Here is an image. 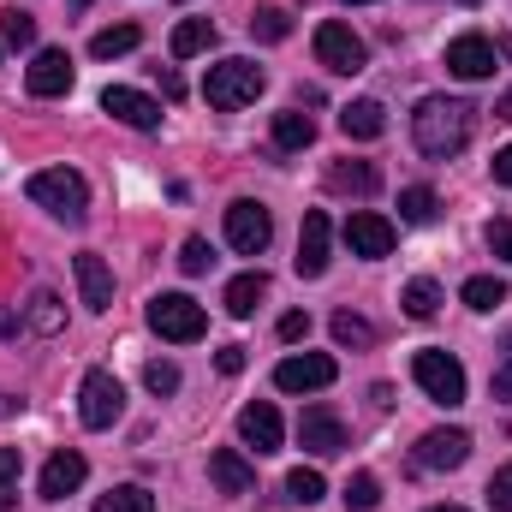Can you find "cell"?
<instances>
[{
  "instance_id": "1",
  "label": "cell",
  "mask_w": 512,
  "mask_h": 512,
  "mask_svg": "<svg viewBox=\"0 0 512 512\" xmlns=\"http://www.w3.org/2000/svg\"><path fill=\"white\" fill-rule=\"evenodd\" d=\"M471 102H459V96H423L417 102V114H411V137H417V149L429 155V161H447V155H459L465 143H471Z\"/></svg>"
},
{
  "instance_id": "2",
  "label": "cell",
  "mask_w": 512,
  "mask_h": 512,
  "mask_svg": "<svg viewBox=\"0 0 512 512\" xmlns=\"http://www.w3.org/2000/svg\"><path fill=\"white\" fill-rule=\"evenodd\" d=\"M30 203H42L54 221H66V227H84L90 221V185H84V173H72V167H42V173H30Z\"/></svg>"
},
{
  "instance_id": "3",
  "label": "cell",
  "mask_w": 512,
  "mask_h": 512,
  "mask_svg": "<svg viewBox=\"0 0 512 512\" xmlns=\"http://www.w3.org/2000/svg\"><path fill=\"white\" fill-rule=\"evenodd\" d=\"M149 328H155L161 340H173V346H191V340L209 334V316H203V304L185 298V292H155V298H149Z\"/></svg>"
},
{
  "instance_id": "4",
  "label": "cell",
  "mask_w": 512,
  "mask_h": 512,
  "mask_svg": "<svg viewBox=\"0 0 512 512\" xmlns=\"http://www.w3.org/2000/svg\"><path fill=\"white\" fill-rule=\"evenodd\" d=\"M262 66L256 60H221V66H209V78H203V96H209V108H221V114H233V108H245L262 96Z\"/></svg>"
},
{
  "instance_id": "5",
  "label": "cell",
  "mask_w": 512,
  "mask_h": 512,
  "mask_svg": "<svg viewBox=\"0 0 512 512\" xmlns=\"http://www.w3.org/2000/svg\"><path fill=\"white\" fill-rule=\"evenodd\" d=\"M411 376H417V387L435 399V405H465V364L453 358V352H417L411 358Z\"/></svg>"
},
{
  "instance_id": "6",
  "label": "cell",
  "mask_w": 512,
  "mask_h": 512,
  "mask_svg": "<svg viewBox=\"0 0 512 512\" xmlns=\"http://www.w3.org/2000/svg\"><path fill=\"white\" fill-rule=\"evenodd\" d=\"M316 60H322L328 72H340V78H352V72H364V60H370V48H364V36H358L352 24H340V18H328V24H316Z\"/></svg>"
},
{
  "instance_id": "7",
  "label": "cell",
  "mask_w": 512,
  "mask_h": 512,
  "mask_svg": "<svg viewBox=\"0 0 512 512\" xmlns=\"http://www.w3.org/2000/svg\"><path fill=\"white\" fill-rule=\"evenodd\" d=\"M120 411H126V387L114 382L108 370H90L84 387H78V417H84V429H108V423H120Z\"/></svg>"
},
{
  "instance_id": "8",
  "label": "cell",
  "mask_w": 512,
  "mask_h": 512,
  "mask_svg": "<svg viewBox=\"0 0 512 512\" xmlns=\"http://www.w3.org/2000/svg\"><path fill=\"white\" fill-rule=\"evenodd\" d=\"M334 376H340V364L328 352H298V358H280L274 387L280 393H322V387H334Z\"/></svg>"
},
{
  "instance_id": "9",
  "label": "cell",
  "mask_w": 512,
  "mask_h": 512,
  "mask_svg": "<svg viewBox=\"0 0 512 512\" xmlns=\"http://www.w3.org/2000/svg\"><path fill=\"white\" fill-rule=\"evenodd\" d=\"M268 239H274L268 209L251 203V197H239V203L227 209V245H233L239 256H262V251H268Z\"/></svg>"
},
{
  "instance_id": "10",
  "label": "cell",
  "mask_w": 512,
  "mask_h": 512,
  "mask_svg": "<svg viewBox=\"0 0 512 512\" xmlns=\"http://www.w3.org/2000/svg\"><path fill=\"white\" fill-rule=\"evenodd\" d=\"M447 72L465 78V84H483V78L495 72V42L477 36V30H471V36H453V42H447Z\"/></svg>"
},
{
  "instance_id": "11",
  "label": "cell",
  "mask_w": 512,
  "mask_h": 512,
  "mask_svg": "<svg viewBox=\"0 0 512 512\" xmlns=\"http://www.w3.org/2000/svg\"><path fill=\"white\" fill-rule=\"evenodd\" d=\"M298 441H304V453L334 459V453H346V423H340L328 405H310V411L298 417Z\"/></svg>"
},
{
  "instance_id": "12",
  "label": "cell",
  "mask_w": 512,
  "mask_h": 512,
  "mask_svg": "<svg viewBox=\"0 0 512 512\" xmlns=\"http://www.w3.org/2000/svg\"><path fill=\"white\" fill-rule=\"evenodd\" d=\"M393 221L387 215H376V209H358L352 221H346V245H352V256H364V262H382L387 251H393Z\"/></svg>"
},
{
  "instance_id": "13",
  "label": "cell",
  "mask_w": 512,
  "mask_h": 512,
  "mask_svg": "<svg viewBox=\"0 0 512 512\" xmlns=\"http://www.w3.org/2000/svg\"><path fill=\"white\" fill-rule=\"evenodd\" d=\"M24 90L42 96V102H48V96H66V90H72V54H66V48H42V54L30 60V72H24Z\"/></svg>"
},
{
  "instance_id": "14",
  "label": "cell",
  "mask_w": 512,
  "mask_h": 512,
  "mask_svg": "<svg viewBox=\"0 0 512 512\" xmlns=\"http://www.w3.org/2000/svg\"><path fill=\"white\" fill-rule=\"evenodd\" d=\"M465 459H471V435L465 429H429L417 441V465L423 471H459Z\"/></svg>"
},
{
  "instance_id": "15",
  "label": "cell",
  "mask_w": 512,
  "mask_h": 512,
  "mask_svg": "<svg viewBox=\"0 0 512 512\" xmlns=\"http://www.w3.org/2000/svg\"><path fill=\"white\" fill-rule=\"evenodd\" d=\"M102 114L126 120L131 131H155L161 126V102H149L143 90H126V84H108V90H102Z\"/></svg>"
},
{
  "instance_id": "16",
  "label": "cell",
  "mask_w": 512,
  "mask_h": 512,
  "mask_svg": "<svg viewBox=\"0 0 512 512\" xmlns=\"http://www.w3.org/2000/svg\"><path fill=\"white\" fill-rule=\"evenodd\" d=\"M84 477H90V459L72 453V447H60V453L42 465V501H66V495H78Z\"/></svg>"
},
{
  "instance_id": "17",
  "label": "cell",
  "mask_w": 512,
  "mask_h": 512,
  "mask_svg": "<svg viewBox=\"0 0 512 512\" xmlns=\"http://www.w3.org/2000/svg\"><path fill=\"white\" fill-rule=\"evenodd\" d=\"M239 435H245V447H251V453H262V459H268V453H280V441H286L280 411H274V405H262V399H256V405H245V411H239Z\"/></svg>"
},
{
  "instance_id": "18",
  "label": "cell",
  "mask_w": 512,
  "mask_h": 512,
  "mask_svg": "<svg viewBox=\"0 0 512 512\" xmlns=\"http://www.w3.org/2000/svg\"><path fill=\"white\" fill-rule=\"evenodd\" d=\"M72 274H78V292H84V304H90V310H114V268H108L102 256L78 251Z\"/></svg>"
},
{
  "instance_id": "19",
  "label": "cell",
  "mask_w": 512,
  "mask_h": 512,
  "mask_svg": "<svg viewBox=\"0 0 512 512\" xmlns=\"http://www.w3.org/2000/svg\"><path fill=\"white\" fill-rule=\"evenodd\" d=\"M298 274H304V280H322V274H328V215H322V209L304 215V233H298Z\"/></svg>"
},
{
  "instance_id": "20",
  "label": "cell",
  "mask_w": 512,
  "mask_h": 512,
  "mask_svg": "<svg viewBox=\"0 0 512 512\" xmlns=\"http://www.w3.org/2000/svg\"><path fill=\"white\" fill-rule=\"evenodd\" d=\"M209 477H215V489H221V495H251V489H256V471L233 453V447H221V453L209 459Z\"/></svg>"
},
{
  "instance_id": "21",
  "label": "cell",
  "mask_w": 512,
  "mask_h": 512,
  "mask_svg": "<svg viewBox=\"0 0 512 512\" xmlns=\"http://www.w3.org/2000/svg\"><path fill=\"white\" fill-rule=\"evenodd\" d=\"M328 185H334V191H352V197H376V191H382V173H376L370 161H334V167H328Z\"/></svg>"
},
{
  "instance_id": "22",
  "label": "cell",
  "mask_w": 512,
  "mask_h": 512,
  "mask_svg": "<svg viewBox=\"0 0 512 512\" xmlns=\"http://www.w3.org/2000/svg\"><path fill=\"white\" fill-rule=\"evenodd\" d=\"M340 131H346V137H382L387 131V108L382 102H370V96H364V102H346V108H340Z\"/></svg>"
},
{
  "instance_id": "23",
  "label": "cell",
  "mask_w": 512,
  "mask_h": 512,
  "mask_svg": "<svg viewBox=\"0 0 512 512\" xmlns=\"http://www.w3.org/2000/svg\"><path fill=\"white\" fill-rule=\"evenodd\" d=\"M310 143H316V120H310V114H298V108L274 114V149L298 155V149H310Z\"/></svg>"
},
{
  "instance_id": "24",
  "label": "cell",
  "mask_w": 512,
  "mask_h": 512,
  "mask_svg": "<svg viewBox=\"0 0 512 512\" xmlns=\"http://www.w3.org/2000/svg\"><path fill=\"white\" fill-rule=\"evenodd\" d=\"M262 298H268V274H262V268L239 274V280L227 286V310H233V316H251L256 304H262Z\"/></svg>"
},
{
  "instance_id": "25",
  "label": "cell",
  "mask_w": 512,
  "mask_h": 512,
  "mask_svg": "<svg viewBox=\"0 0 512 512\" xmlns=\"http://www.w3.org/2000/svg\"><path fill=\"white\" fill-rule=\"evenodd\" d=\"M137 42H143V30H137V24H108V30H96V36H90V54H96V60H114V54H131Z\"/></svg>"
},
{
  "instance_id": "26",
  "label": "cell",
  "mask_w": 512,
  "mask_h": 512,
  "mask_svg": "<svg viewBox=\"0 0 512 512\" xmlns=\"http://www.w3.org/2000/svg\"><path fill=\"white\" fill-rule=\"evenodd\" d=\"M215 42V24L209 18H185L179 30H173V60H191V54H203Z\"/></svg>"
},
{
  "instance_id": "27",
  "label": "cell",
  "mask_w": 512,
  "mask_h": 512,
  "mask_svg": "<svg viewBox=\"0 0 512 512\" xmlns=\"http://www.w3.org/2000/svg\"><path fill=\"white\" fill-rule=\"evenodd\" d=\"M441 215V203H435V191L429 185H411V191H399V221H411V227H429Z\"/></svg>"
},
{
  "instance_id": "28",
  "label": "cell",
  "mask_w": 512,
  "mask_h": 512,
  "mask_svg": "<svg viewBox=\"0 0 512 512\" xmlns=\"http://www.w3.org/2000/svg\"><path fill=\"white\" fill-rule=\"evenodd\" d=\"M399 304H405L411 322H429V316L441 310V286H435V280H411V286L399 292Z\"/></svg>"
},
{
  "instance_id": "29",
  "label": "cell",
  "mask_w": 512,
  "mask_h": 512,
  "mask_svg": "<svg viewBox=\"0 0 512 512\" xmlns=\"http://www.w3.org/2000/svg\"><path fill=\"white\" fill-rule=\"evenodd\" d=\"M251 36H256V42H286V36H292L286 6H256V12H251Z\"/></svg>"
},
{
  "instance_id": "30",
  "label": "cell",
  "mask_w": 512,
  "mask_h": 512,
  "mask_svg": "<svg viewBox=\"0 0 512 512\" xmlns=\"http://www.w3.org/2000/svg\"><path fill=\"white\" fill-rule=\"evenodd\" d=\"M340 501H346V512H376L382 507V483L370 471H358V477H346V495Z\"/></svg>"
},
{
  "instance_id": "31",
  "label": "cell",
  "mask_w": 512,
  "mask_h": 512,
  "mask_svg": "<svg viewBox=\"0 0 512 512\" xmlns=\"http://www.w3.org/2000/svg\"><path fill=\"white\" fill-rule=\"evenodd\" d=\"M96 512H155V495L137 489V483H126V489H108V495L96 501Z\"/></svg>"
},
{
  "instance_id": "32",
  "label": "cell",
  "mask_w": 512,
  "mask_h": 512,
  "mask_svg": "<svg viewBox=\"0 0 512 512\" xmlns=\"http://www.w3.org/2000/svg\"><path fill=\"white\" fill-rule=\"evenodd\" d=\"M0 42H6V48H30V42H36V18L18 12V6H6V12H0Z\"/></svg>"
},
{
  "instance_id": "33",
  "label": "cell",
  "mask_w": 512,
  "mask_h": 512,
  "mask_svg": "<svg viewBox=\"0 0 512 512\" xmlns=\"http://www.w3.org/2000/svg\"><path fill=\"white\" fill-rule=\"evenodd\" d=\"M465 304H471V310H495V304H507V286H501L495 274H471V280H465Z\"/></svg>"
},
{
  "instance_id": "34",
  "label": "cell",
  "mask_w": 512,
  "mask_h": 512,
  "mask_svg": "<svg viewBox=\"0 0 512 512\" xmlns=\"http://www.w3.org/2000/svg\"><path fill=\"white\" fill-rule=\"evenodd\" d=\"M286 495H292L298 507H316V501L328 495V483H322V471H310V465H298V471L286 477Z\"/></svg>"
},
{
  "instance_id": "35",
  "label": "cell",
  "mask_w": 512,
  "mask_h": 512,
  "mask_svg": "<svg viewBox=\"0 0 512 512\" xmlns=\"http://www.w3.org/2000/svg\"><path fill=\"white\" fill-rule=\"evenodd\" d=\"M60 322H66L60 298H54V292H36V298H30V328H36V334H60Z\"/></svg>"
},
{
  "instance_id": "36",
  "label": "cell",
  "mask_w": 512,
  "mask_h": 512,
  "mask_svg": "<svg viewBox=\"0 0 512 512\" xmlns=\"http://www.w3.org/2000/svg\"><path fill=\"white\" fill-rule=\"evenodd\" d=\"M0 512H18V447H0Z\"/></svg>"
},
{
  "instance_id": "37",
  "label": "cell",
  "mask_w": 512,
  "mask_h": 512,
  "mask_svg": "<svg viewBox=\"0 0 512 512\" xmlns=\"http://www.w3.org/2000/svg\"><path fill=\"white\" fill-rule=\"evenodd\" d=\"M334 340H340V346H370V340H376V328H370L364 316L340 310V316H334Z\"/></svg>"
},
{
  "instance_id": "38",
  "label": "cell",
  "mask_w": 512,
  "mask_h": 512,
  "mask_svg": "<svg viewBox=\"0 0 512 512\" xmlns=\"http://www.w3.org/2000/svg\"><path fill=\"white\" fill-rule=\"evenodd\" d=\"M209 262H215L209 239H185V251H179V268H185V274H209Z\"/></svg>"
},
{
  "instance_id": "39",
  "label": "cell",
  "mask_w": 512,
  "mask_h": 512,
  "mask_svg": "<svg viewBox=\"0 0 512 512\" xmlns=\"http://www.w3.org/2000/svg\"><path fill=\"white\" fill-rule=\"evenodd\" d=\"M143 382H149V393H179V370H173V364H161V358H155V364H149V370H143Z\"/></svg>"
},
{
  "instance_id": "40",
  "label": "cell",
  "mask_w": 512,
  "mask_h": 512,
  "mask_svg": "<svg viewBox=\"0 0 512 512\" xmlns=\"http://www.w3.org/2000/svg\"><path fill=\"white\" fill-rule=\"evenodd\" d=\"M489 507H495V512H512V465L489 477Z\"/></svg>"
},
{
  "instance_id": "41",
  "label": "cell",
  "mask_w": 512,
  "mask_h": 512,
  "mask_svg": "<svg viewBox=\"0 0 512 512\" xmlns=\"http://www.w3.org/2000/svg\"><path fill=\"white\" fill-rule=\"evenodd\" d=\"M489 251L512 262V221H489Z\"/></svg>"
},
{
  "instance_id": "42",
  "label": "cell",
  "mask_w": 512,
  "mask_h": 512,
  "mask_svg": "<svg viewBox=\"0 0 512 512\" xmlns=\"http://www.w3.org/2000/svg\"><path fill=\"white\" fill-rule=\"evenodd\" d=\"M215 370H221V376H239V370H245V346H221V352H215Z\"/></svg>"
},
{
  "instance_id": "43",
  "label": "cell",
  "mask_w": 512,
  "mask_h": 512,
  "mask_svg": "<svg viewBox=\"0 0 512 512\" xmlns=\"http://www.w3.org/2000/svg\"><path fill=\"white\" fill-rule=\"evenodd\" d=\"M304 334H310V316H304V310L280 316V340H304Z\"/></svg>"
},
{
  "instance_id": "44",
  "label": "cell",
  "mask_w": 512,
  "mask_h": 512,
  "mask_svg": "<svg viewBox=\"0 0 512 512\" xmlns=\"http://www.w3.org/2000/svg\"><path fill=\"white\" fill-rule=\"evenodd\" d=\"M489 393H495V399H507V405H512V364H507V370H495V382H489Z\"/></svg>"
},
{
  "instance_id": "45",
  "label": "cell",
  "mask_w": 512,
  "mask_h": 512,
  "mask_svg": "<svg viewBox=\"0 0 512 512\" xmlns=\"http://www.w3.org/2000/svg\"><path fill=\"white\" fill-rule=\"evenodd\" d=\"M495 185H512V143L495 155Z\"/></svg>"
},
{
  "instance_id": "46",
  "label": "cell",
  "mask_w": 512,
  "mask_h": 512,
  "mask_svg": "<svg viewBox=\"0 0 512 512\" xmlns=\"http://www.w3.org/2000/svg\"><path fill=\"white\" fill-rule=\"evenodd\" d=\"M12 334H18V316H12V310H0V340H12Z\"/></svg>"
},
{
  "instance_id": "47",
  "label": "cell",
  "mask_w": 512,
  "mask_h": 512,
  "mask_svg": "<svg viewBox=\"0 0 512 512\" xmlns=\"http://www.w3.org/2000/svg\"><path fill=\"white\" fill-rule=\"evenodd\" d=\"M6 417H18V399H12V393H0V423H6Z\"/></svg>"
},
{
  "instance_id": "48",
  "label": "cell",
  "mask_w": 512,
  "mask_h": 512,
  "mask_svg": "<svg viewBox=\"0 0 512 512\" xmlns=\"http://www.w3.org/2000/svg\"><path fill=\"white\" fill-rule=\"evenodd\" d=\"M495 120H512V90L501 96V102H495Z\"/></svg>"
},
{
  "instance_id": "49",
  "label": "cell",
  "mask_w": 512,
  "mask_h": 512,
  "mask_svg": "<svg viewBox=\"0 0 512 512\" xmlns=\"http://www.w3.org/2000/svg\"><path fill=\"white\" fill-rule=\"evenodd\" d=\"M495 54H507V60H512V36H501V42H495Z\"/></svg>"
},
{
  "instance_id": "50",
  "label": "cell",
  "mask_w": 512,
  "mask_h": 512,
  "mask_svg": "<svg viewBox=\"0 0 512 512\" xmlns=\"http://www.w3.org/2000/svg\"><path fill=\"white\" fill-rule=\"evenodd\" d=\"M429 512H465V507H429Z\"/></svg>"
},
{
  "instance_id": "51",
  "label": "cell",
  "mask_w": 512,
  "mask_h": 512,
  "mask_svg": "<svg viewBox=\"0 0 512 512\" xmlns=\"http://www.w3.org/2000/svg\"><path fill=\"white\" fill-rule=\"evenodd\" d=\"M346 6H370V0H346Z\"/></svg>"
},
{
  "instance_id": "52",
  "label": "cell",
  "mask_w": 512,
  "mask_h": 512,
  "mask_svg": "<svg viewBox=\"0 0 512 512\" xmlns=\"http://www.w3.org/2000/svg\"><path fill=\"white\" fill-rule=\"evenodd\" d=\"M465 6H477V0H465Z\"/></svg>"
}]
</instances>
